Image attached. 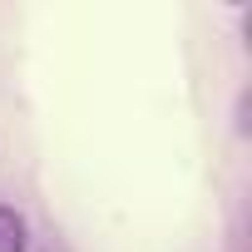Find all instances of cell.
<instances>
[{
    "instance_id": "6da1fadb",
    "label": "cell",
    "mask_w": 252,
    "mask_h": 252,
    "mask_svg": "<svg viewBox=\"0 0 252 252\" xmlns=\"http://www.w3.org/2000/svg\"><path fill=\"white\" fill-rule=\"evenodd\" d=\"M0 252H30V218L0 203Z\"/></svg>"
}]
</instances>
